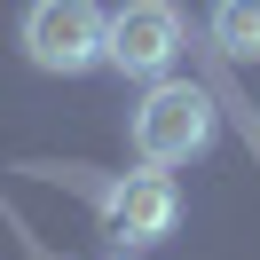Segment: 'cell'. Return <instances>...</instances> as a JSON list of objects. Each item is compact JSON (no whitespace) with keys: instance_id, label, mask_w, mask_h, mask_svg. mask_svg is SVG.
Instances as JSON below:
<instances>
[{"instance_id":"1","label":"cell","mask_w":260,"mask_h":260,"mask_svg":"<svg viewBox=\"0 0 260 260\" xmlns=\"http://www.w3.org/2000/svg\"><path fill=\"white\" fill-rule=\"evenodd\" d=\"M213 134H221V111H213V95L205 87H189V79H150V95L134 103V150H142V166H189V158H205L213 150Z\"/></svg>"},{"instance_id":"2","label":"cell","mask_w":260,"mask_h":260,"mask_svg":"<svg viewBox=\"0 0 260 260\" xmlns=\"http://www.w3.org/2000/svg\"><path fill=\"white\" fill-rule=\"evenodd\" d=\"M103 40H111V16H103L95 0H32L24 8V55L40 71L79 79V71L103 63Z\"/></svg>"},{"instance_id":"3","label":"cell","mask_w":260,"mask_h":260,"mask_svg":"<svg viewBox=\"0 0 260 260\" xmlns=\"http://www.w3.org/2000/svg\"><path fill=\"white\" fill-rule=\"evenodd\" d=\"M181 55V8L174 0H126L111 16V40H103V63L126 71V79H166Z\"/></svg>"},{"instance_id":"4","label":"cell","mask_w":260,"mask_h":260,"mask_svg":"<svg viewBox=\"0 0 260 260\" xmlns=\"http://www.w3.org/2000/svg\"><path fill=\"white\" fill-rule=\"evenodd\" d=\"M174 221H181V189H174V174H166V166L118 174L111 189H103V229H111V237H126V244L174 237Z\"/></svg>"},{"instance_id":"5","label":"cell","mask_w":260,"mask_h":260,"mask_svg":"<svg viewBox=\"0 0 260 260\" xmlns=\"http://www.w3.org/2000/svg\"><path fill=\"white\" fill-rule=\"evenodd\" d=\"M205 32H213V48H221V55L260 63V0H213Z\"/></svg>"},{"instance_id":"6","label":"cell","mask_w":260,"mask_h":260,"mask_svg":"<svg viewBox=\"0 0 260 260\" xmlns=\"http://www.w3.org/2000/svg\"><path fill=\"white\" fill-rule=\"evenodd\" d=\"M111 260H126V252H111Z\"/></svg>"}]
</instances>
